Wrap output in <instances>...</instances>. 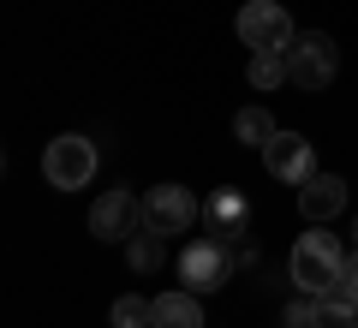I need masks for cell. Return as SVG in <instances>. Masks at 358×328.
<instances>
[{
	"label": "cell",
	"mask_w": 358,
	"mask_h": 328,
	"mask_svg": "<svg viewBox=\"0 0 358 328\" xmlns=\"http://www.w3.org/2000/svg\"><path fill=\"white\" fill-rule=\"evenodd\" d=\"M346 257H352V251H346V245L329 233V221H322V227H310L305 239L293 245V263H287V269H293V287H299V292L334 287V280L346 275Z\"/></svg>",
	"instance_id": "cell-1"
},
{
	"label": "cell",
	"mask_w": 358,
	"mask_h": 328,
	"mask_svg": "<svg viewBox=\"0 0 358 328\" xmlns=\"http://www.w3.org/2000/svg\"><path fill=\"white\" fill-rule=\"evenodd\" d=\"M42 179L54 191H84L96 179V143L84 131H60V138L42 150Z\"/></svg>",
	"instance_id": "cell-2"
},
{
	"label": "cell",
	"mask_w": 358,
	"mask_h": 328,
	"mask_svg": "<svg viewBox=\"0 0 358 328\" xmlns=\"http://www.w3.org/2000/svg\"><path fill=\"white\" fill-rule=\"evenodd\" d=\"M233 263L239 257L227 251V239H192L179 251V287L185 292H215L233 280Z\"/></svg>",
	"instance_id": "cell-3"
},
{
	"label": "cell",
	"mask_w": 358,
	"mask_h": 328,
	"mask_svg": "<svg viewBox=\"0 0 358 328\" xmlns=\"http://www.w3.org/2000/svg\"><path fill=\"white\" fill-rule=\"evenodd\" d=\"M233 30H239V42H245L251 54H263V48H293V36H299L281 0H245L239 18H233Z\"/></svg>",
	"instance_id": "cell-4"
},
{
	"label": "cell",
	"mask_w": 358,
	"mask_h": 328,
	"mask_svg": "<svg viewBox=\"0 0 358 328\" xmlns=\"http://www.w3.org/2000/svg\"><path fill=\"white\" fill-rule=\"evenodd\" d=\"M197 215H203V203H197L185 185H173V179H167V185H150V191H143V227L167 233V239H179V233L192 227Z\"/></svg>",
	"instance_id": "cell-5"
},
{
	"label": "cell",
	"mask_w": 358,
	"mask_h": 328,
	"mask_svg": "<svg viewBox=\"0 0 358 328\" xmlns=\"http://www.w3.org/2000/svg\"><path fill=\"white\" fill-rule=\"evenodd\" d=\"M287 66H293V84L299 90H322V84H334V72H341V48H334V36L310 30V36H293Z\"/></svg>",
	"instance_id": "cell-6"
},
{
	"label": "cell",
	"mask_w": 358,
	"mask_h": 328,
	"mask_svg": "<svg viewBox=\"0 0 358 328\" xmlns=\"http://www.w3.org/2000/svg\"><path fill=\"white\" fill-rule=\"evenodd\" d=\"M138 227H143V197H131V185L102 191V197L90 203V233H96V239H114V245H126Z\"/></svg>",
	"instance_id": "cell-7"
},
{
	"label": "cell",
	"mask_w": 358,
	"mask_h": 328,
	"mask_svg": "<svg viewBox=\"0 0 358 328\" xmlns=\"http://www.w3.org/2000/svg\"><path fill=\"white\" fill-rule=\"evenodd\" d=\"M263 167L281 185H305L310 173H317V162H310V143L299 138V131H275V138L263 143Z\"/></svg>",
	"instance_id": "cell-8"
},
{
	"label": "cell",
	"mask_w": 358,
	"mask_h": 328,
	"mask_svg": "<svg viewBox=\"0 0 358 328\" xmlns=\"http://www.w3.org/2000/svg\"><path fill=\"white\" fill-rule=\"evenodd\" d=\"M203 221H209V239H245L251 233V203H245V191L239 185H221L215 197L203 203Z\"/></svg>",
	"instance_id": "cell-9"
},
{
	"label": "cell",
	"mask_w": 358,
	"mask_h": 328,
	"mask_svg": "<svg viewBox=\"0 0 358 328\" xmlns=\"http://www.w3.org/2000/svg\"><path fill=\"white\" fill-rule=\"evenodd\" d=\"M299 209H305L310 227L334 221V215L346 209V179H341V173H310L305 185H299Z\"/></svg>",
	"instance_id": "cell-10"
},
{
	"label": "cell",
	"mask_w": 358,
	"mask_h": 328,
	"mask_svg": "<svg viewBox=\"0 0 358 328\" xmlns=\"http://www.w3.org/2000/svg\"><path fill=\"white\" fill-rule=\"evenodd\" d=\"M317 328H358V287L346 275L317 292Z\"/></svg>",
	"instance_id": "cell-11"
},
{
	"label": "cell",
	"mask_w": 358,
	"mask_h": 328,
	"mask_svg": "<svg viewBox=\"0 0 358 328\" xmlns=\"http://www.w3.org/2000/svg\"><path fill=\"white\" fill-rule=\"evenodd\" d=\"M155 328H203V304H197V292H162L155 299Z\"/></svg>",
	"instance_id": "cell-12"
},
{
	"label": "cell",
	"mask_w": 358,
	"mask_h": 328,
	"mask_svg": "<svg viewBox=\"0 0 358 328\" xmlns=\"http://www.w3.org/2000/svg\"><path fill=\"white\" fill-rule=\"evenodd\" d=\"M126 263L138 269V275H155V269L167 263V233H155V227H138L126 239Z\"/></svg>",
	"instance_id": "cell-13"
},
{
	"label": "cell",
	"mask_w": 358,
	"mask_h": 328,
	"mask_svg": "<svg viewBox=\"0 0 358 328\" xmlns=\"http://www.w3.org/2000/svg\"><path fill=\"white\" fill-rule=\"evenodd\" d=\"M245 78H251V90H281V84H293V66H287V48H263V54H251Z\"/></svg>",
	"instance_id": "cell-14"
},
{
	"label": "cell",
	"mask_w": 358,
	"mask_h": 328,
	"mask_svg": "<svg viewBox=\"0 0 358 328\" xmlns=\"http://www.w3.org/2000/svg\"><path fill=\"white\" fill-rule=\"evenodd\" d=\"M108 322H114V328H155V299H143V292H126V299H114Z\"/></svg>",
	"instance_id": "cell-15"
},
{
	"label": "cell",
	"mask_w": 358,
	"mask_h": 328,
	"mask_svg": "<svg viewBox=\"0 0 358 328\" xmlns=\"http://www.w3.org/2000/svg\"><path fill=\"white\" fill-rule=\"evenodd\" d=\"M275 131H281V126H275V120H268L263 108H239V114H233V138H239V143H251V150H263V143L275 138Z\"/></svg>",
	"instance_id": "cell-16"
},
{
	"label": "cell",
	"mask_w": 358,
	"mask_h": 328,
	"mask_svg": "<svg viewBox=\"0 0 358 328\" xmlns=\"http://www.w3.org/2000/svg\"><path fill=\"white\" fill-rule=\"evenodd\" d=\"M281 328H317V292H299L281 311Z\"/></svg>",
	"instance_id": "cell-17"
},
{
	"label": "cell",
	"mask_w": 358,
	"mask_h": 328,
	"mask_svg": "<svg viewBox=\"0 0 358 328\" xmlns=\"http://www.w3.org/2000/svg\"><path fill=\"white\" fill-rule=\"evenodd\" d=\"M346 280H352V287H358V251L346 257Z\"/></svg>",
	"instance_id": "cell-18"
},
{
	"label": "cell",
	"mask_w": 358,
	"mask_h": 328,
	"mask_svg": "<svg viewBox=\"0 0 358 328\" xmlns=\"http://www.w3.org/2000/svg\"><path fill=\"white\" fill-rule=\"evenodd\" d=\"M352 251H358V221H352Z\"/></svg>",
	"instance_id": "cell-19"
}]
</instances>
